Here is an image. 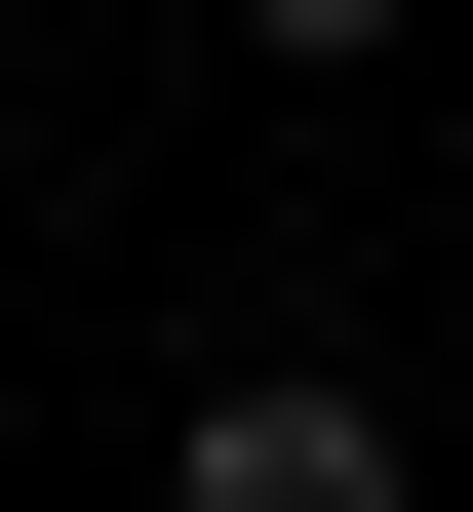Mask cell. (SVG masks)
I'll return each instance as SVG.
<instances>
[{
  "label": "cell",
  "mask_w": 473,
  "mask_h": 512,
  "mask_svg": "<svg viewBox=\"0 0 473 512\" xmlns=\"http://www.w3.org/2000/svg\"><path fill=\"white\" fill-rule=\"evenodd\" d=\"M237 40H276V79H355V40H434V0H237Z\"/></svg>",
  "instance_id": "7a4b0ae2"
},
{
  "label": "cell",
  "mask_w": 473,
  "mask_h": 512,
  "mask_svg": "<svg viewBox=\"0 0 473 512\" xmlns=\"http://www.w3.org/2000/svg\"><path fill=\"white\" fill-rule=\"evenodd\" d=\"M158 512H395V434H355V394H316V355H237V394H198V434H158Z\"/></svg>",
  "instance_id": "6da1fadb"
}]
</instances>
